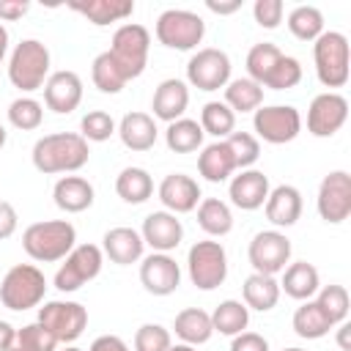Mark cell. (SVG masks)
Segmentation results:
<instances>
[{
  "label": "cell",
  "instance_id": "obj_1",
  "mask_svg": "<svg viewBox=\"0 0 351 351\" xmlns=\"http://www.w3.org/2000/svg\"><path fill=\"white\" fill-rule=\"evenodd\" d=\"M90 148L88 140L77 132H55V134H44L36 140L33 145V167L44 176H55V173H77L80 167L88 165Z\"/></svg>",
  "mask_w": 351,
  "mask_h": 351
},
{
  "label": "cell",
  "instance_id": "obj_2",
  "mask_svg": "<svg viewBox=\"0 0 351 351\" xmlns=\"http://www.w3.org/2000/svg\"><path fill=\"white\" fill-rule=\"evenodd\" d=\"M74 247H77V230L69 219L33 222L22 233V250L38 263L63 261Z\"/></svg>",
  "mask_w": 351,
  "mask_h": 351
},
{
  "label": "cell",
  "instance_id": "obj_3",
  "mask_svg": "<svg viewBox=\"0 0 351 351\" xmlns=\"http://www.w3.org/2000/svg\"><path fill=\"white\" fill-rule=\"evenodd\" d=\"M49 77V49L38 38H22L8 58V82L22 90L33 93L41 90Z\"/></svg>",
  "mask_w": 351,
  "mask_h": 351
},
{
  "label": "cell",
  "instance_id": "obj_4",
  "mask_svg": "<svg viewBox=\"0 0 351 351\" xmlns=\"http://www.w3.org/2000/svg\"><path fill=\"white\" fill-rule=\"evenodd\" d=\"M47 293V277L33 263H16L5 271L0 282V302L3 307L14 313H25L30 307H38Z\"/></svg>",
  "mask_w": 351,
  "mask_h": 351
},
{
  "label": "cell",
  "instance_id": "obj_5",
  "mask_svg": "<svg viewBox=\"0 0 351 351\" xmlns=\"http://www.w3.org/2000/svg\"><path fill=\"white\" fill-rule=\"evenodd\" d=\"M148 49H151V33L148 27L137 22H126L112 33L110 41V58L121 69V74L129 80H137L148 66Z\"/></svg>",
  "mask_w": 351,
  "mask_h": 351
},
{
  "label": "cell",
  "instance_id": "obj_6",
  "mask_svg": "<svg viewBox=\"0 0 351 351\" xmlns=\"http://www.w3.org/2000/svg\"><path fill=\"white\" fill-rule=\"evenodd\" d=\"M315 77L324 88L335 90L348 82V38L340 30H324L313 44Z\"/></svg>",
  "mask_w": 351,
  "mask_h": 351
},
{
  "label": "cell",
  "instance_id": "obj_7",
  "mask_svg": "<svg viewBox=\"0 0 351 351\" xmlns=\"http://www.w3.org/2000/svg\"><path fill=\"white\" fill-rule=\"evenodd\" d=\"M156 41L165 44L167 49H178V52H189L195 49L203 36H206V22L200 14L186 11V8H167L156 16L154 25Z\"/></svg>",
  "mask_w": 351,
  "mask_h": 351
},
{
  "label": "cell",
  "instance_id": "obj_8",
  "mask_svg": "<svg viewBox=\"0 0 351 351\" xmlns=\"http://www.w3.org/2000/svg\"><path fill=\"white\" fill-rule=\"evenodd\" d=\"M186 271L195 288L214 291L228 277V252L219 241H195L186 252Z\"/></svg>",
  "mask_w": 351,
  "mask_h": 351
},
{
  "label": "cell",
  "instance_id": "obj_9",
  "mask_svg": "<svg viewBox=\"0 0 351 351\" xmlns=\"http://www.w3.org/2000/svg\"><path fill=\"white\" fill-rule=\"evenodd\" d=\"M104 263V252L96 244H77L55 271V288L60 293H74L85 282L96 280Z\"/></svg>",
  "mask_w": 351,
  "mask_h": 351
},
{
  "label": "cell",
  "instance_id": "obj_10",
  "mask_svg": "<svg viewBox=\"0 0 351 351\" xmlns=\"http://www.w3.org/2000/svg\"><path fill=\"white\" fill-rule=\"evenodd\" d=\"M36 321L44 329H49V335L58 343L71 346L88 326V310L80 302L52 299V302H44V307H38V318Z\"/></svg>",
  "mask_w": 351,
  "mask_h": 351
},
{
  "label": "cell",
  "instance_id": "obj_11",
  "mask_svg": "<svg viewBox=\"0 0 351 351\" xmlns=\"http://www.w3.org/2000/svg\"><path fill=\"white\" fill-rule=\"evenodd\" d=\"M252 129L263 143L271 145H285L299 137L302 132V115L291 104H269L258 107L252 112Z\"/></svg>",
  "mask_w": 351,
  "mask_h": 351
},
{
  "label": "cell",
  "instance_id": "obj_12",
  "mask_svg": "<svg viewBox=\"0 0 351 351\" xmlns=\"http://www.w3.org/2000/svg\"><path fill=\"white\" fill-rule=\"evenodd\" d=\"M247 258L255 274L277 277L291 263V239L282 230H261L247 247Z\"/></svg>",
  "mask_w": 351,
  "mask_h": 351
},
{
  "label": "cell",
  "instance_id": "obj_13",
  "mask_svg": "<svg viewBox=\"0 0 351 351\" xmlns=\"http://www.w3.org/2000/svg\"><path fill=\"white\" fill-rule=\"evenodd\" d=\"M186 82L197 90H219L230 82V58L217 47H203L186 60Z\"/></svg>",
  "mask_w": 351,
  "mask_h": 351
},
{
  "label": "cell",
  "instance_id": "obj_14",
  "mask_svg": "<svg viewBox=\"0 0 351 351\" xmlns=\"http://www.w3.org/2000/svg\"><path fill=\"white\" fill-rule=\"evenodd\" d=\"M315 208L324 222L340 225L351 214V176L346 170H332L329 176L321 178L318 184V197Z\"/></svg>",
  "mask_w": 351,
  "mask_h": 351
},
{
  "label": "cell",
  "instance_id": "obj_15",
  "mask_svg": "<svg viewBox=\"0 0 351 351\" xmlns=\"http://www.w3.org/2000/svg\"><path fill=\"white\" fill-rule=\"evenodd\" d=\"M348 121V99L337 90L318 93L307 107V132L313 137H332Z\"/></svg>",
  "mask_w": 351,
  "mask_h": 351
},
{
  "label": "cell",
  "instance_id": "obj_16",
  "mask_svg": "<svg viewBox=\"0 0 351 351\" xmlns=\"http://www.w3.org/2000/svg\"><path fill=\"white\" fill-rule=\"evenodd\" d=\"M140 282L154 296H170L181 285V266L170 252H151L140 261Z\"/></svg>",
  "mask_w": 351,
  "mask_h": 351
},
{
  "label": "cell",
  "instance_id": "obj_17",
  "mask_svg": "<svg viewBox=\"0 0 351 351\" xmlns=\"http://www.w3.org/2000/svg\"><path fill=\"white\" fill-rule=\"evenodd\" d=\"M44 104L47 110L58 112V115H69L80 107L82 101V80L77 71L71 69H60V71H52L44 82Z\"/></svg>",
  "mask_w": 351,
  "mask_h": 351
},
{
  "label": "cell",
  "instance_id": "obj_18",
  "mask_svg": "<svg viewBox=\"0 0 351 351\" xmlns=\"http://www.w3.org/2000/svg\"><path fill=\"white\" fill-rule=\"evenodd\" d=\"M156 195H159L165 211H170V214H189L203 200L200 184L192 176H186V173H170V176H165L162 184H159V189H156Z\"/></svg>",
  "mask_w": 351,
  "mask_h": 351
},
{
  "label": "cell",
  "instance_id": "obj_19",
  "mask_svg": "<svg viewBox=\"0 0 351 351\" xmlns=\"http://www.w3.org/2000/svg\"><path fill=\"white\" fill-rule=\"evenodd\" d=\"M140 236H143L145 247H151L154 252H173L184 239V225L170 211H151L143 219Z\"/></svg>",
  "mask_w": 351,
  "mask_h": 351
},
{
  "label": "cell",
  "instance_id": "obj_20",
  "mask_svg": "<svg viewBox=\"0 0 351 351\" xmlns=\"http://www.w3.org/2000/svg\"><path fill=\"white\" fill-rule=\"evenodd\" d=\"M271 192V184H269V176L263 170H241L239 176L230 178V186H228V197L236 208L241 211H255L266 203Z\"/></svg>",
  "mask_w": 351,
  "mask_h": 351
},
{
  "label": "cell",
  "instance_id": "obj_21",
  "mask_svg": "<svg viewBox=\"0 0 351 351\" xmlns=\"http://www.w3.org/2000/svg\"><path fill=\"white\" fill-rule=\"evenodd\" d=\"M101 252L118 263V266H132L137 261H143V252H145V241L140 236V230L134 228H126V225H118V228H110L101 239Z\"/></svg>",
  "mask_w": 351,
  "mask_h": 351
},
{
  "label": "cell",
  "instance_id": "obj_22",
  "mask_svg": "<svg viewBox=\"0 0 351 351\" xmlns=\"http://www.w3.org/2000/svg\"><path fill=\"white\" fill-rule=\"evenodd\" d=\"M189 107V88L184 80H162L154 90V99H151V110H154V121H165V123H173L178 118H184Z\"/></svg>",
  "mask_w": 351,
  "mask_h": 351
},
{
  "label": "cell",
  "instance_id": "obj_23",
  "mask_svg": "<svg viewBox=\"0 0 351 351\" xmlns=\"http://www.w3.org/2000/svg\"><path fill=\"white\" fill-rule=\"evenodd\" d=\"M115 134L121 137V143H123L129 151L143 154V151H151V148L156 145L159 129H156L154 115L134 110V112H126V115L121 118V123L115 126Z\"/></svg>",
  "mask_w": 351,
  "mask_h": 351
},
{
  "label": "cell",
  "instance_id": "obj_24",
  "mask_svg": "<svg viewBox=\"0 0 351 351\" xmlns=\"http://www.w3.org/2000/svg\"><path fill=\"white\" fill-rule=\"evenodd\" d=\"M302 192L291 184H280L269 192L266 203H263V211H266V219L274 225V228H291L299 222L302 217Z\"/></svg>",
  "mask_w": 351,
  "mask_h": 351
},
{
  "label": "cell",
  "instance_id": "obj_25",
  "mask_svg": "<svg viewBox=\"0 0 351 351\" xmlns=\"http://www.w3.org/2000/svg\"><path fill=\"white\" fill-rule=\"evenodd\" d=\"M93 197H96L93 184L88 178H82V176H63L52 186V200L66 214H80V211L90 208Z\"/></svg>",
  "mask_w": 351,
  "mask_h": 351
},
{
  "label": "cell",
  "instance_id": "obj_26",
  "mask_svg": "<svg viewBox=\"0 0 351 351\" xmlns=\"http://www.w3.org/2000/svg\"><path fill=\"white\" fill-rule=\"evenodd\" d=\"M71 11L82 14L90 25L107 27L112 22H123L134 14V0H74L69 3Z\"/></svg>",
  "mask_w": 351,
  "mask_h": 351
},
{
  "label": "cell",
  "instance_id": "obj_27",
  "mask_svg": "<svg viewBox=\"0 0 351 351\" xmlns=\"http://www.w3.org/2000/svg\"><path fill=\"white\" fill-rule=\"evenodd\" d=\"M282 280H280V291H285V296L296 299V302H307L318 293L321 288V277H318V269L307 261H293L288 263L282 271Z\"/></svg>",
  "mask_w": 351,
  "mask_h": 351
},
{
  "label": "cell",
  "instance_id": "obj_28",
  "mask_svg": "<svg viewBox=\"0 0 351 351\" xmlns=\"http://www.w3.org/2000/svg\"><path fill=\"white\" fill-rule=\"evenodd\" d=\"M236 170V162H233V154L228 148L225 140H217L211 145H206L197 156V173L208 181V184H222L233 176Z\"/></svg>",
  "mask_w": 351,
  "mask_h": 351
},
{
  "label": "cell",
  "instance_id": "obj_29",
  "mask_svg": "<svg viewBox=\"0 0 351 351\" xmlns=\"http://www.w3.org/2000/svg\"><path fill=\"white\" fill-rule=\"evenodd\" d=\"M173 332H176V337H178L181 343L197 348V346L208 343L211 335H214L211 315H208L206 310H200V307H186V310H181V313L176 315V321H173Z\"/></svg>",
  "mask_w": 351,
  "mask_h": 351
},
{
  "label": "cell",
  "instance_id": "obj_30",
  "mask_svg": "<svg viewBox=\"0 0 351 351\" xmlns=\"http://www.w3.org/2000/svg\"><path fill=\"white\" fill-rule=\"evenodd\" d=\"M280 282L277 277H269V274H250L241 285V296H244V304L247 310H258V313H269L271 307H277L280 302Z\"/></svg>",
  "mask_w": 351,
  "mask_h": 351
},
{
  "label": "cell",
  "instance_id": "obj_31",
  "mask_svg": "<svg viewBox=\"0 0 351 351\" xmlns=\"http://www.w3.org/2000/svg\"><path fill=\"white\" fill-rule=\"evenodd\" d=\"M291 326L302 340H321L335 329V324L324 315V310L315 304V299H307L296 307V313L291 318Z\"/></svg>",
  "mask_w": 351,
  "mask_h": 351
},
{
  "label": "cell",
  "instance_id": "obj_32",
  "mask_svg": "<svg viewBox=\"0 0 351 351\" xmlns=\"http://www.w3.org/2000/svg\"><path fill=\"white\" fill-rule=\"evenodd\" d=\"M115 192L123 203L140 206L154 195V178L145 167H123L115 178Z\"/></svg>",
  "mask_w": 351,
  "mask_h": 351
},
{
  "label": "cell",
  "instance_id": "obj_33",
  "mask_svg": "<svg viewBox=\"0 0 351 351\" xmlns=\"http://www.w3.org/2000/svg\"><path fill=\"white\" fill-rule=\"evenodd\" d=\"M197 225L208 236H228L233 230V211L219 197H203L197 203Z\"/></svg>",
  "mask_w": 351,
  "mask_h": 351
},
{
  "label": "cell",
  "instance_id": "obj_34",
  "mask_svg": "<svg viewBox=\"0 0 351 351\" xmlns=\"http://www.w3.org/2000/svg\"><path fill=\"white\" fill-rule=\"evenodd\" d=\"M247 324H250V310L244 302L239 299H225L217 304V310L211 313V326L214 332L225 335V337H236L241 332H247Z\"/></svg>",
  "mask_w": 351,
  "mask_h": 351
},
{
  "label": "cell",
  "instance_id": "obj_35",
  "mask_svg": "<svg viewBox=\"0 0 351 351\" xmlns=\"http://www.w3.org/2000/svg\"><path fill=\"white\" fill-rule=\"evenodd\" d=\"M203 129L195 118H178L173 123H167L165 129V143L173 154H192L197 148H203Z\"/></svg>",
  "mask_w": 351,
  "mask_h": 351
},
{
  "label": "cell",
  "instance_id": "obj_36",
  "mask_svg": "<svg viewBox=\"0 0 351 351\" xmlns=\"http://www.w3.org/2000/svg\"><path fill=\"white\" fill-rule=\"evenodd\" d=\"M225 104L233 112H255L258 107H263V88L250 77L230 80L225 85Z\"/></svg>",
  "mask_w": 351,
  "mask_h": 351
},
{
  "label": "cell",
  "instance_id": "obj_37",
  "mask_svg": "<svg viewBox=\"0 0 351 351\" xmlns=\"http://www.w3.org/2000/svg\"><path fill=\"white\" fill-rule=\"evenodd\" d=\"M200 129L203 134H211L217 140H225L236 132V112L225 101H206L200 110Z\"/></svg>",
  "mask_w": 351,
  "mask_h": 351
},
{
  "label": "cell",
  "instance_id": "obj_38",
  "mask_svg": "<svg viewBox=\"0 0 351 351\" xmlns=\"http://www.w3.org/2000/svg\"><path fill=\"white\" fill-rule=\"evenodd\" d=\"M282 55H285V52H280V47H274V44H269V41L255 44V47L247 52V77L263 88Z\"/></svg>",
  "mask_w": 351,
  "mask_h": 351
},
{
  "label": "cell",
  "instance_id": "obj_39",
  "mask_svg": "<svg viewBox=\"0 0 351 351\" xmlns=\"http://www.w3.org/2000/svg\"><path fill=\"white\" fill-rule=\"evenodd\" d=\"M288 30L299 41H315L324 33V14L315 5H296L288 14Z\"/></svg>",
  "mask_w": 351,
  "mask_h": 351
},
{
  "label": "cell",
  "instance_id": "obj_40",
  "mask_svg": "<svg viewBox=\"0 0 351 351\" xmlns=\"http://www.w3.org/2000/svg\"><path fill=\"white\" fill-rule=\"evenodd\" d=\"M8 123L19 132H33L44 123V104L33 96H19L8 104Z\"/></svg>",
  "mask_w": 351,
  "mask_h": 351
},
{
  "label": "cell",
  "instance_id": "obj_41",
  "mask_svg": "<svg viewBox=\"0 0 351 351\" xmlns=\"http://www.w3.org/2000/svg\"><path fill=\"white\" fill-rule=\"evenodd\" d=\"M90 80L101 93H121L126 85V77L121 74V69L115 66V60L110 58V52H101L93 58L90 66Z\"/></svg>",
  "mask_w": 351,
  "mask_h": 351
},
{
  "label": "cell",
  "instance_id": "obj_42",
  "mask_svg": "<svg viewBox=\"0 0 351 351\" xmlns=\"http://www.w3.org/2000/svg\"><path fill=\"white\" fill-rule=\"evenodd\" d=\"M315 304L324 310V315L337 326L343 321H348V291L343 285H324L315 293Z\"/></svg>",
  "mask_w": 351,
  "mask_h": 351
},
{
  "label": "cell",
  "instance_id": "obj_43",
  "mask_svg": "<svg viewBox=\"0 0 351 351\" xmlns=\"http://www.w3.org/2000/svg\"><path fill=\"white\" fill-rule=\"evenodd\" d=\"M58 340L49 335V329H44L38 321L25 324L22 329H16L14 343L8 351H55Z\"/></svg>",
  "mask_w": 351,
  "mask_h": 351
},
{
  "label": "cell",
  "instance_id": "obj_44",
  "mask_svg": "<svg viewBox=\"0 0 351 351\" xmlns=\"http://www.w3.org/2000/svg\"><path fill=\"white\" fill-rule=\"evenodd\" d=\"M230 154H233V162H236V170H250L258 156H261V145H258V137L250 134V132H233L225 137Z\"/></svg>",
  "mask_w": 351,
  "mask_h": 351
},
{
  "label": "cell",
  "instance_id": "obj_45",
  "mask_svg": "<svg viewBox=\"0 0 351 351\" xmlns=\"http://www.w3.org/2000/svg\"><path fill=\"white\" fill-rule=\"evenodd\" d=\"M80 134L88 140V143H104L115 134V121L110 112L104 110H90L88 115H82L80 121Z\"/></svg>",
  "mask_w": 351,
  "mask_h": 351
},
{
  "label": "cell",
  "instance_id": "obj_46",
  "mask_svg": "<svg viewBox=\"0 0 351 351\" xmlns=\"http://www.w3.org/2000/svg\"><path fill=\"white\" fill-rule=\"evenodd\" d=\"M299 82H302V63H299L296 58H291V55H282L263 88H271V90H291V88H296Z\"/></svg>",
  "mask_w": 351,
  "mask_h": 351
},
{
  "label": "cell",
  "instance_id": "obj_47",
  "mask_svg": "<svg viewBox=\"0 0 351 351\" xmlns=\"http://www.w3.org/2000/svg\"><path fill=\"white\" fill-rule=\"evenodd\" d=\"M170 346V329H165L162 324H143L134 332V351H167Z\"/></svg>",
  "mask_w": 351,
  "mask_h": 351
},
{
  "label": "cell",
  "instance_id": "obj_48",
  "mask_svg": "<svg viewBox=\"0 0 351 351\" xmlns=\"http://www.w3.org/2000/svg\"><path fill=\"white\" fill-rule=\"evenodd\" d=\"M282 14H285L282 0H255V3H252V16H255V22H258L261 27H266V30L280 27Z\"/></svg>",
  "mask_w": 351,
  "mask_h": 351
},
{
  "label": "cell",
  "instance_id": "obj_49",
  "mask_svg": "<svg viewBox=\"0 0 351 351\" xmlns=\"http://www.w3.org/2000/svg\"><path fill=\"white\" fill-rule=\"evenodd\" d=\"M230 351H269V340L258 332H241L230 340Z\"/></svg>",
  "mask_w": 351,
  "mask_h": 351
},
{
  "label": "cell",
  "instance_id": "obj_50",
  "mask_svg": "<svg viewBox=\"0 0 351 351\" xmlns=\"http://www.w3.org/2000/svg\"><path fill=\"white\" fill-rule=\"evenodd\" d=\"M16 225H19L16 208L8 200H0V241L3 239H11L16 233Z\"/></svg>",
  "mask_w": 351,
  "mask_h": 351
},
{
  "label": "cell",
  "instance_id": "obj_51",
  "mask_svg": "<svg viewBox=\"0 0 351 351\" xmlns=\"http://www.w3.org/2000/svg\"><path fill=\"white\" fill-rule=\"evenodd\" d=\"M30 11V3L25 0H0V22H16Z\"/></svg>",
  "mask_w": 351,
  "mask_h": 351
},
{
  "label": "cell",
  "instance_id": "obj_52",
  "mask_svg": "<svg viewBox=\"0 0 351 351\" xmlns=\"http://www.w3.org/2000/svg\"><path fill=\"white\" fill-rule=\"evenodd\" d=\"M88 351H129V346L118 335H99Z\"/></svg>",
  "mask_w": 351,
  "mask_h": 351
},
{
  "label": "cell",
  "instance_id": "obj_53",
  "mask_svg": "<svg viewBox=\"0 0 351 351\" xmlns=\"http://www.w3.org/2000/svg\"><path fill=\"white\" fill-rule=\"evenodd\" d=\"M206 8L211 14H219V16H228V14H236L241 8V0H230V3H217V0H206Z\"/></svg>",
  "mask_w": 351,
  "mask_h": 351
},
{
  "label": "cell",
  "instance_id": "obj_54",
  "mask_svg": "<svg viewBox=\"0 0 351 351\" xmlns=\"http://www.w3.org/2000/svg\"><path fill=\"white\" fill-rule=\"evenodd\" d=\"M337 346H340V351H351V324L348 321L337 324Z\"/></svg>",
  "mask_w": 351,
  "mask_h": 351
},
{
  "label": "cell",
  "instance_id": "obj_55",
  "mask_svg": "<svg viewBox=\"0 0 351 351\" xmlns=\"http://www.w3.org/2000/svg\"><path fill=\"white\" fill-rule=\"evenodd\" d=\"M14 335H16V329H14L8 321H0V351H8V348H11Z\"/></svg>",
  "mask_w": 351,
  "mask_h": 351
},
{
  "label": "cell",
  "instance_id": "obj_56",
  "mask_svg": "<svg viewBox=\"0 0 351 351\" xmlns=\"http://www.w3.org/2000/svg\"><path fill=\"white\" fill-rule=\"evenodd\" d=\"M5 55H8V30H5V25L0 22V66H3Z\"/></svg>",
  "mask_w": 351,
  "mask_h": 351
},
{
  "label": "cell",
  "instance_id": "obj_57",
  "mask_svg": "<svg viewBox=\"0 0 351 351\" xmlns=\"http://www.w3.org/2000/svg\"><path fill=\"white\" fill-rule=\"evenodd\" d=\"M167 351H197L195 346H186V343H176V346H170Z\"/></svg>",
  "mask_w": 351,
  "mask_h": 351
},
{
  "label": "cell",
  "instance_id": "obj_58",
  "mask_svg": "<svg viewBox=\"0 0 351 351\" xmlns=\"http://www.w3.org/2000/svg\"><path fill=\"white\" fill-rule=\"evenodd\" d=\"M5 137H8V132H5V126H0V148L5 145Z\"/></svg>",
  "mask_w": 351,
  "mask_h": 351
},
{
  "label": "cell",
  "instance_id": "obj_59",
  "mask_svg": "<svg viewBox=\"0 0 351 351\" xmlns=\"http://www.w3.org/2000/svg\"><path fill=\"white\" fill-rule=\"evenodd\" d=\"M63 351H82V348H77V346H66Z\"/></svg>",
  "mask_w": 351,
  "mask_h": 351
},
{
  "label": "cell",
  "instance_id": "obj_60",
  "mask_svg": "<svg viewBox=\"0 0 351 351\" xmlns=\"http://www.w3.org/2000/svg\"><path fill=\"white\" fill-rule=\"evenodd\" d=\"M282 351H304V348H299V346H291V348H282Z\"/></svg>",
  "mask_w": 351,
  "mask_h": 351
}]
</instances>
